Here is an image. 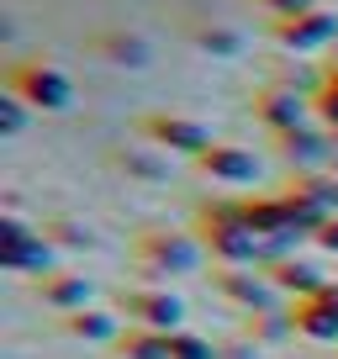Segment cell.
<instances>
[{
    "mask_svg": "<svg viewBox=\"0 0 338 359\" xmlns=\"http://www.w3.org/2000/svg\"><path fill=\"white\" fill-rule=\"evenodd\" d=\"M6 90L16 101L37 106V111H69L74 106V85H69L64 69L43 64V58H22V64L6 69Z\"/></svg>",
    "mask_w": 338,
    "mask_h": 359,
    "instance_id": "obj_2",
    "label": "cell"
},
{
    "mask_svg": "<svg viewBox=\"0 0 338 359\" xmlns=\"http://www.w3.org/2000/svg\"><path fill=\"white\" fill-rule=\"evenodd\" d=\"M275 143H280V158L296 169V175H312V169H323L327 158L338 154V148H333V133H317V127H296V133L275 137Z\"/></svg>",
    "mask_w": 338,
    "mask_h": 359,
    "instance_id": "obj_9",
    "label": "cell"
},
{
    "mask_svg": "<svg viewBox=\"0 0 338 359\" xmlns=\"http://www.w3.org/2000/svg\"><path fill=\"white\" fill-rule=\"evenodd\" d=\"M116 164H122V169H133V175H143V180H164V175H169V169L158 164V158L133 154V148H127V154H116Z\"/></svg>",
    "mask_w": 338,
    "mask_h": 359,
    "instance_id": "obj_24",
    "label": "cell"
},
{
    "mask_svg": "<svg viewBox=\"0 0 338 359\" xmlns=\"http://www.w3.org/2000/svg\"><path fill=\"white\" fill-rule=\"evenodd\" d=\"M291 323H296V333L312 338V344H338V306L323 302V296L296 302V306H291Z\"/></svg>",
    "mask_w": 338,
    "mask_h": 359,
    "instance_id": "obj_14",
    "label": "cell"
},
{
    "mask_svg": "<svg viewBox=\"0 0 338 359\" xmlns=\"http://www.w3.org/2000/svg\"><path fill=\"white\" fill-rule=\"evenodd\" d=\"M32 238V227L22 222V217H0V248H16V243H27Z\"/></svg>",
    "mask_w": 338,
    "mask_h": 359,
    "instance_id": "obj_25",
    "label": "cell"
},
{
    "mask_svg": "<svg viewBox=\"0 0 338 359\" xmlns=\"http://www.w3.org/2000/svg\"><path fill=\"white\" fill-rule=\"evenodd\" d=\"M212 285H217V296H227L233 306H243L248 317L275 312V285H270V275H259V269H217Z\"/></svg>",
    "mask_w": 338,
    "mask_h": 359,
    "instance_id": "obj_7",
    "label": "cell"
},
{
    "mask_svg": "<svg viewBox=\"0 0 338 359\" xmlns=\"http://www.w3.org/2000/svg\"><path fill=\"white\" fill-rule=\"evenodd\" d=\"M137 133L148 137V143L169 148V154H185V158H201L206 148H212V133H206L201 122H191V116H169V111H154L137 122Z\"/></svg>",
    "mask_w": 338,
    "mask_h": 359,
    "instance_id": "obj_5",
    "label": "cell"
},
{
    "mask_svg": "<svg viewBox=\"0 0 338 359\" xmlns=\"http://www.w3.org/2000/svg\"><path fill=\"white\" fill-rule=\"evenodd\" d=\"M312 111L323 116V127H327V133H338V90H333V85H317Z\"/></svg>",
    "mask_w": 338,
    "mask_h": 359,
    "instance_id": "obj_23",
    "label": "cell"
},
{
    "mask_svg": "<svg viewBox=\"0 0 338 359\" xmlns=\"http://www.w3.org/2000/svg\"><path fill=\"white\" fill-rule=\"evenodd\" d=\"M122 312L133 317V327H154V333H180L185 323V302L175 291H154V285L122 291Z\"/></svg>",
    "mask_w": 338,
    "mask_h": 359,
    "instance_id": "obj_6",
    "label": "cell"
},
{
    "mask_svg": "<svg viewBox=\"0 0 338 359\" xmlns=\"http://www.w3.org/2000/svg\"><path fill=\"white\" fill-rule=\"evenodd\" d=\"M116 354L122 359H175L169 354V333H154V327H127L116 338Z\"/></svg>",
    "mask_w": 338,
    "mask_h": 359,
    "instance_id": "obj_17",
    "label": "cell"
},
{
    "mask_svg": "<svg viewBox=\"0 0 338 359\" xmlns=\"http://www.w3.org/2000/svg\"><path fill=\"white\" fill-rule=\"evenodd\" d=\"M53 254H58V248L48 243L43 233H32L27 243L0 248V269H11V275H37V280H48V275H58V269H53Z\"/></svg>",
    "mask_w": 338,
    "mask_h": 359,
    "instance_id": "obj_12",
    "label": "cell"
},
{
    "mask_svg": "<svg viewBox=\"0 0 338 359\" xmlns=\"http://www.w3.org/2000/svg\"><path fill=\"white\" fill-rule=\"evenodd\" d=\"M285 333H296L291 312H254L248 317V338H254V344H275V338H285Z\"/></svg>",
    "mask_w": 338,
    "mask_h": 359,
    "instance_id": "obj_20",
    "label": "cell"
},
{
    "mask_svg": "<svg viewBox=\"0 0 338 359\" xmlns=\"http://www.w3.org/2000/svg\"><path fill=\"white\" fill-rule=\"evenodd\" d=\"M137 264L148 269V275H191V269H201V238L191 233H169V227H154V233H143L133 243Z\"/></svg>",
    "mask_w": 338,
    "mask_h": 359,
    "instance_id": "obj_3",
    "label": "cell"
},
{
    "mask_svg": "<svg viewBox=\"0 0 338 359\" xmlns=\"http://www.w3.org/2000/svg\"><path fill=\"white\" fill-rule=\"evenodd\" d=\"M270 37L291 53H323V48H338V16L333 11H306V16H275Z\"/></svg>",
    "mask_w": 338,
    "mask_h": 359,
    "instance_id": "obj_4",
    "label": "cell"
},
{
    "mask_svg": "<svg viewBox=\"0 0 338 359\" xmlns=\"http://www.w3.org/2000/svg\"><path fill=\"white\" fill-rule=\"evenodd\" d=\"M306 111H312V101H302V95H296V90H285V85L259 90V95H254V116H259V122L270 127L275 137H285V133H296V127H306Z\"/></svg>",
    "mask_w": 338,
    "mask_h": 359,
    "instance_id": "obj_8",
    "label": "cell"
},
{
    "mask_svg": "<svg viewBox=\"0 0 338 359\" xmlns=\"http://www.w3.org/2000/svg\"><path fill=\"white\" fill-rule=\"evenodd\" d=\"M323 85H333V90H338V64H333V69L323 74Z\"/></svg>",
    "mask_w": 338,
    "mask_h": 359,
    "instance_id": "obj_29",
    "label": "cell"
},
{
    "mask_svg": "<svg viewBox=\"0 0 338 359\" xmlns=\"http://www.w3.org/2000/svg\"><path fill=\"white\" fill-rule=\"evenodd\" d=\"M312 243H317V248H323V254H338V217H333V222H327V227H323V233H317V238H312Z\"/></svg>",
    "mask_w": 338,
    "mask_h": 359,
    "instance_id": "obj_27",
    "label": "cell"
},
{
    "mask_svg": "<svg viewBox=\"0 0 338 359\" xmlns=\"http://www.w3.org/2000/svg\"><path fill=\"white\" fill-rule=\"evenodd\" d=\"M196 48L212 53V58H238L243 53V37L227 32V27H196Z\"/></svg>",
    "mask_w": 338,
    "mask_h": 359,
    "instance_id": "obj_19",
    "label": "cell"
},
{
    "mask_svg": "<svg viewBox=\"0 0 338 359\" xmlns=\"http://www.w3.org/2000/svg\"><path fill=\"white\" fill-rule=\"evenodd\" d=\"M27 127V101H16L11 90L0 95V137H16Z\"/></svg>",
    "mask_w": 338,
    "mask_h": 359,
    "instance_id": "obj_22",
    "label": "cell"
},
{
    "mask_svg": "<svg viewBox=\"0 0 338 359\" xmlns=\"http://www.w3.org/2000/svg\"><path fill=\"white\" fill-rule=\"evenodd\" d=\"M196 169L212 180H222V185H248V180H259V158L248 154V148L238 143H212L201 158H196Z\"/></svg>",
    "mask_w": 338,
    "mask_h": 359,
    "instance_id": "obj_10",
    "label": "cell"
},
{
    "mask_svg": "<svg viewBox=\"0 0 338 359\" xmlns=\"http://www.w3.org/2000/svg\"><path fill=\"white\" fill-rule=\"evenodd\" d=\"M37 296H43L53 312L69 317V312H85V306H90L95 285L85 280V275H64V269H58V275H48V280H37Z\"/></svg>",
    "mask_w": 338,
    "mask_h": 359,
    "instance_id": "obj_13",
    "label": "cell"
},
{
    "mask_svg": "<svg viewBox=\"0 0 338 359\" xmlns=\"http://www.w3.org/2000/svg\"><path fill=\"white\" fill-rule=\"evenodd\" d=\"M196 238L222 269H259V259H264V238L243 222V201L206 206L201 222H196Z\"/></svg>",
    "mask_w": 338,
    "mask_h": 359,
    "instance_id": "obj_1",
    "label": "cell"
},
{
    "mask_svg": "<svg viewBox=\"0 0 338 359\" xmlns=\"http://www.w3.org/2000/svg\"><path fill=\"white\" fill-rule=\"evenodd\" d=\"M333 148H338V133H333Z\"/></svg>",
    "mask_w": 338,
    "mask_h": 359,
    "instance_id": "obj_31",
    "label": "cell"
},
{
    "mask_svg": "<svg viewBox=\"0 0 338 359\" xmlns=\"http://www.w3.org/2000/svg\"><path fill=\"white\" fill-rule=\"evenodd\" d=\"M95 48H101V58H111L116 69H148V58H154V53H148V43H143V37H133V32H106Z\"/></svg>",
    "mask_w": 338,
    "mask_h": 359,
    "instance_id": "obj_16",
    "label": "cell"
},
{
    "mask_svg": "<svg viewBox=\"0 0 338 359\" xmlns=\"http://www.w3.org/2000/svg\"><path fill=\"white\" fill-rule=\"evenodd\" d=\"M43 238L53 248H95V233H90V227H79V222H69V217L43 222Z\"/></svg>",
    "mask_w": 338,
    "mask_h": 359,
    "instance_id": "obj_18",
    "label": "cell"
},
{
    "mask_svg": "<svg viewBox=\"0 0 338 359\" xmlns=\"http://www.w3.org/2000/svg\"><path fill=\"white\" fill-rule=\"evenodd\" d=\"M264 275H270V285H275V291L296 296V302H312V296L327 285V275H323V269H317L312 259H296V254H291V259H275V264L264 269Z\"/></svg>",
    "mask_w": 338,
    "mask_h": 359,
    "instance_id": "obj_11",
    "label": "cell"
},
{
    "mask_svg": "<svg viewBox=\"0 0 338 359\" xmlns=\"http://www.w3.org/2000/svg\"><path fill=\"white\" fill-rule=\"evenodd\" d=\"M169 354L175 359H222V348L212 344V338H201V333H169Z\"/></svg>",
    "mask_w": 338,
    "mask_h": 359,
    "instance_id": "obj_21",
    "label": "cell"
},
{
    "mask_svg": "<svg viewBox=\"0 0 338 359\" xmlns=\"http://www.w3.org/2000/svg\"><path fill=\"white\" fill-rule=\"evenodd\" d=\"M264 11H275V16H306V11H317V0H259Z\"/></svg>",
    "mask_w": 338,
    "mask_h": 359,
    "instance_id": "obj_26",
    "label": "cell"
},
{
    "mask_svg": "<svg viewBox=\"0 0 338 359\" xmlns=\"http://www.w3.org/2000/svg\"><path fill=\"white\" fill-rule=\"evenodd\" d=\"M333 64H338V48H333Z\"/></svg>",
    "mask_w": 338,
    "mask_h": 359,
    "instance_id": "obj_30",
    "label": "cell"
},
{
    "mask_svg": "<svg viewBox=\"0 0 338 359\" xmlns=\"http://www.w3.org/2000/svg\"><path fill=\"white\" fill-rule=\"evenodd\" d=\"M222 359H254V344H227Z\"/></svg>",
    "mask_w": 338,
    "mask_h": 359,
    "instance_id": "obj_28",
    "label": "cell"
},
{
    "mask_svg": "<svg viewBox=\"0 0 338 359\" xmlns=\"http://www.w3.org/2000/svg\"><path fill=\"white\" fill-rule=\"evenodd\" d=\"M64 333L85 338V344H116V338H122V327H116L111 312H101V306H85V312H69V317H64Z\"/></svg>",
    "mask_w": 338,
    "mask_h": 359,
    "instance_id": "obj_15",
    "label": "cell"
}]
</instances>
